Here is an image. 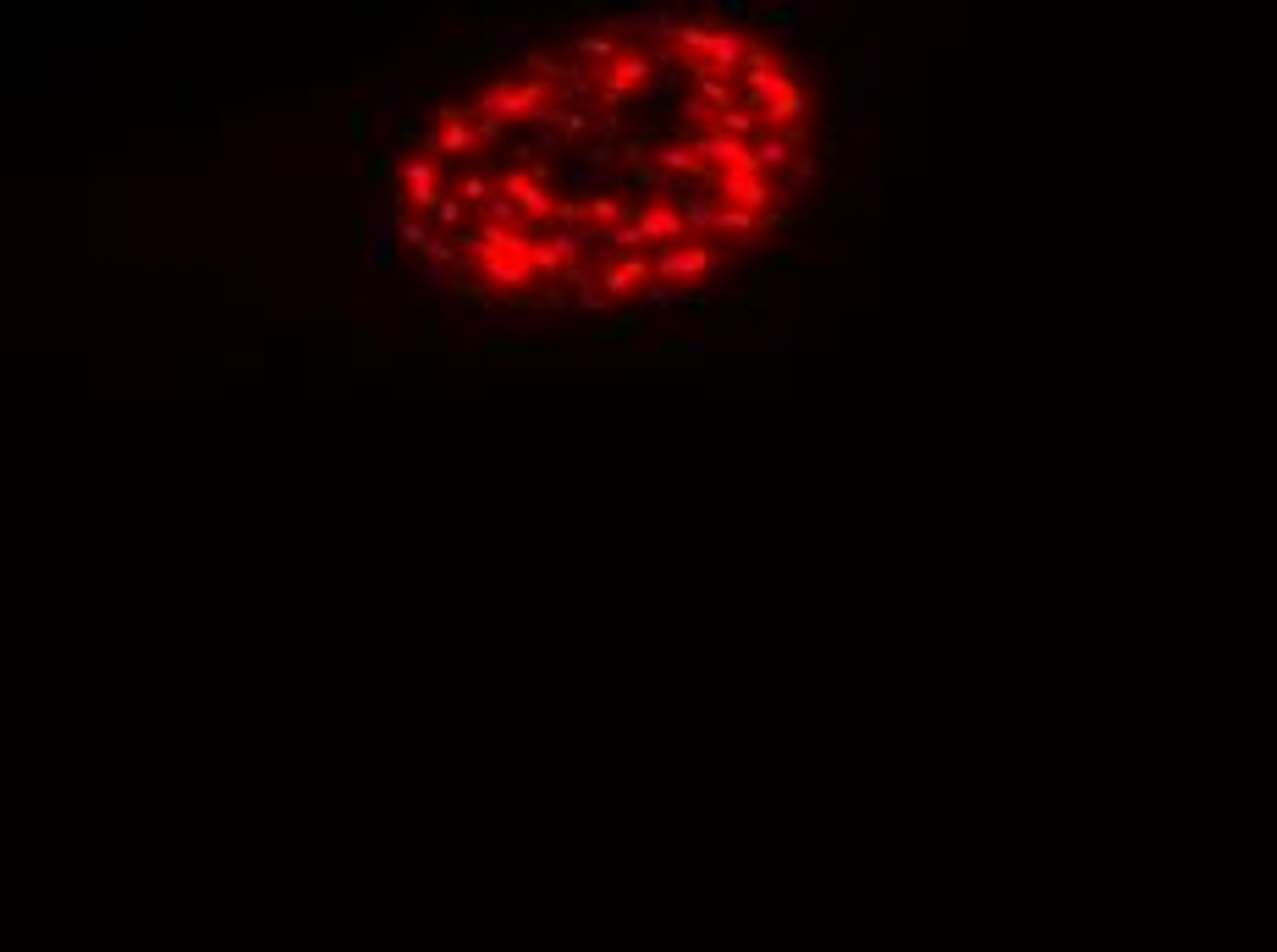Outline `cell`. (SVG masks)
Here are the masks:
<instances>
[{
  "mask_svg": "<svg viewBox=\"0 0 1277 952\" xmlns=\"http://www.w3.org/2000/svg\"><path fill=\"white\" fill-rule=\"evenodd\" d=\"M722 276V253L716 242H683V248H655V281L689 287V281H716Z\"/></svg>",
  "mask_w": 1277,
  "mask_h": 952,
  "instance_id": "cell-1",
  "label": "cell"
},
{
  "mask_svg": "<svg viewBox=\"0 0 1277 952\" xmlns=\"http://www.w3.org/2000/svg\"><path fill=\"white\" fill-rule=\"evenodd\" d=\"M397 193H403V204L408 210H430L435 215V204L446 198V187H441V166H435V154H408L403 166H397Z\"/></svg>",
  "mask_w": 1277,
  "mask_h": 952,
  "instance_id": "cell-2",
  "label": "cell"
},
{
  "mask_svg": "<svg viewBox=\"0 0 1277 952\" xmlns=\"http://www.w3.org/2000/svg\"><path fill=\"white\" fill-rule=\"evenodd\" d=\"M683 143H694V154L716 171V177H722V171H750V177H760L754 143H738V138H727V132H716V127H710V132H689Z\"/></svg>",
  "mask_w": 1277,
  "mask_h": 952,
  "instance_id": "cell-3",
  "label": "cell"
},
{
  "mask_svg": "<svg viewBox=\"0 0 1277 952\" xmlns=\"http://www.w3.org/2000/svg\"><path fill=\"white\" fill-rule=\"evenodd\" d=\"M638 232H644V242H655V248H683V242H694V232H689V221H683V210L672 198L638 204Z\"/></svg>",
  "mask_w": 1277,
  "mask_h": 952,
  "instance_id": "cell-4",
  "label": "cell"
},
{
  "mask_svg": "<svg viewBox=\"0 0 1277 952\" xmlns=\"http://www.w3.org/2000/svg\"><path fill=\"white\" fill-rule=\"evenodd\" d=\"M716 198H722V204H733V210H750V215L777 210V193H771V183H765V177H750V171H722V177H716Z\"/></svg>",
  "mask_w": 1277,
  "mask_h": 952,
  "instance_id": "cell-5",
  "label": "cell"
},
{
  "mask_svg": "<svg viewBox=\"0 0 1277 952\" xmlns=\"http://www.w3.org/2000/svg\"><path fill=\"white\" fill-rule=\"evenodd\" d=\"M496 187H501L507 198H513V204L528 215V221H545V226L556 221V204H562V198H551V187H540L534 177H528V171H507V177H501Z\"/></svg>",
  "mask_w": 1277,
  "mask_h": 952,
  "instance_id": "cell-6",
  "label": "cell"
},
{
  "mask_svg": "<svg viewBox=\"0 0 1277 952\" xmlns=\"http://www.w3.org/2000/svg\"><path fill=\"white\" fill-rule=\"evenodd\" d=\"M805 111H809V99H805V88L793 83L788 94H777L760 111V132H782V138H793V132L805 127Z\"/></svg>",
  "mask_w": 1277,
  "mask_h": 952,
  "instance_id": "cell-7",
  "label": "cell"
},
{
  "mask_svg": "<svg viewBox=\"0 0 1277 952\" xmlns=\"http://www.w3.org/2000/svg\"><path fill=\"white\" fill-rule=\"evenodd\" d=\"M479 276H485V287L496 297H513V292H524V287H528L534 259H513V253H501V259H485V265H479Z\"/></svg>",
  "mask_w": 1277,
  "mask_h": 952,
  "instance_id": "cell-8",
  "label": "cell"
},
{
  "mask_svg": "<svg viewBox=\"0 0 1277 952\" xmlns=\"http://www.w3.org/2000/svg\"><path fill=\"white\" fill-rule=\"evenodd\" d=\"M750 44H754V39H744V33L722 28V33H716V44H710L705 72H716V78H727V83H733L738 72H744V61H750Z\"/></svg>",
  "mask_w": 1277,
  "mask_h": 952,
  "instance_id": "cell-9",
  "label": "cell"
},
{
  "mask_svg": "<svg viewBox=\"0 0 1277 952\" xmlns=\"http://www.w3.org/2000/svg\"><path fill=\"white\" fill-rule=\"evenodd\" d=\"M765 297H771V270H760L754 281H744V287H738L733 303H727V314L716 320V331H733V325H744V320L754 314V308L765 303Z\"/></svg>",
  "mask_w": 1277,
  "mask_h": 952,
  "instance_id": "cell-10",
  "label": "cell"
},
{
  "mask_svg": "<svg viewBox=\"0 0 1277 952\" xmlns=\"http://www.w3.org/2000/svg\"><path fill=\"white\" fill-rule=\"evenodd\" d=\"M424 149H435V154H479L485 143H479V132H473V122H458V127H430L424 132Z\"/></svg>",
  "mask_w": 1277,
  "mask_h": 952,
  "instance_id": "cell-11",
  "label": "cell"
},
{
  "mask_svg": "<svg viewBox=\"0 0 1277 952\" xmlns=\"http://www.w3.org/2000/svg\"><path fill=\"white\" fill-rule=\"evenodd\" d=\"M793 154H799V132H793V138H782V132H760V138H754V160H760V171H782V177H788V171L799 166Z\"/></svg>",
  "mask_w": 1277,
  "mask_h": 952,
  "instance_id": "cell-12",
  "label": "cell"
},
{
  "mask_svg": "<svg viewBox=\"0 0 1277 952\" xmlns=\"http://www.w3.org/2000/svg\"><path fill=\"white\" fill-rule=\"evenodd\" d=\"M623 50H628V44L617 39V33H579V39H573V56H579V61H595L600 72L617 67V61H623Z\"/></svg>",
  "mask_w": 1277,
  "mask_h": 952,
  "instance_id": "cell-13",
  "label": "cell"
},
{
  "mask_svg": "<svg viewBox=\"0 0 1277 952\" xmlns=\"http://www.w3.org/2000/svg\"><path fill=\"white\" fill-rule=\"evenodd\" d=\"M606 72H611V78H623L634 94H638V88H650L655 78H661V67H655L650 50H623V61H617V67H606Z\"/></svg>",
  "mask_w": 1277,
  "mask_h": 952,
  "instance_id": "cell-14",
  "label": "cell"
},
{
  "mask_svg": "<svg viewBox=\"0 0 1277 952\" xmlns=\"http://www.w3.org/2000/svg\"><path fill=\"white\" fill-rule=\"evenodd\" d=\"M716 215H722V198H716V193H689V198H683V221H689L694 242H705L710 232H716Z\"/></svg>",
  "mask_w": 1277,
  "mask_h": 952,
  "instance_id": "cell-15",
  "label": "cell"
},
{
  "mask_svg": "<svg viewBox=\"0 0 1277 952\" xmlns=\"http://www.w3.org/2000/svg\"><path fill=\"white\" fill-rule=\"evenodd\" d=\"M864 105H870V88H860V83H843V88H837V127H832V138H843V132H854V127H860Z\"/></svg>",
  "mask_w": 1277,
  "mask_h": 952,
  "instance_id": "cell-16",
  "label": "cell"
},
{
  "mask_svg": "<svg viewBox=\"0 0 1277 952\" xmlns=\"http://www.w3.org/2000/svg\"><path fill=\"white\" fill-rule=\"evenodd\" d=\"M353 369H359V375H369V369H380V375H397L403 364H397L391 352H380L369 331H353Z\"/></svg>",
  "mask_w": 1277,
  "mask_h": 952,
  "instance_id": "cell-17",
  "label": "cell"
},
{
  "mask_svg": "<svg viewBox=\"0 0 1277 952\" xmlns=\"http://www.w3.org/2000/svg\"><path fill=\"white\" fill-rule=\"evenodd\" d=\"M485 352L490 358H551L556 352V342H518V337H496V331H490L485 337Z\"/></svg>",
  "mask_w": 1277,
  "mask_h": 952,
  "instance_id": "cell-18",
  "label": "cell"
},
{
  "mask_svg": "<svg viewBox=\"0 0 1277 952\" xmlns=\"http://www.w3.org/2000/svg\"><path fill=\"white\" fill-rule=\"evenodd\" d=\"M694 88H699V99H705V105H710V111H716V116L738 111V99H744L733 83H727V78H716V72H699V78H694Z\"/></svg>",
  "mask_w": 1277,
  "mask_h": 952,
  "instance_id": "cell-19",
  "label": "cell"
},
{
  "mask_svg": "<svg viewBox=\"0 0 1277 952\" xmlns=\"http://www.w3.org/2000/svg\"><path fill=\"white\" fill-rule=\"evenodd\" d=\"M644 325V308H628V314H617V320H589L579 331L583 342H617V337H628V331H638Z\"/></svg>",
  "mask_w": 1277,
  "mask_h": 952,
  "instance_id": "cell-20",
  "label": "cell"
},
{
  "mask_svg": "<svg viewBox=\"0 0 1277 952\" xmlns=\"http://www.w3.org/2000/svg\"><path fill=\"white\" fill-rule=\"evenodd\" d=\"M716 232H722V238H733V242H744V238H760V215H750V210H733V204H722V215H716Z\"/></svg>",
  "mask_w": 1277,
  "mask_h": 952,
  "instance_id": "cell-21",
  "label": "cell"
},
{
  "mask_svg": "<svg viewBox=\"0 0 1277 952\" xmlns=\"http://www.w3.org/2000/svg\"><path fill=\"white\" fill-rule=\"evenodd\" d=\"M716 132H727V138H738V143H754V138H760V116L738 105V111L716 116Z\"/></svg>",
  "mask_w": 1277,
  "mask_h": 952,
  "instance_id": "cell-22",
  "label": "cell"
},
{
  "mask_svg": "<svg viewBox=\"0 0 1277 952\" xmlns=\"http://www.w3.org/2000/svg\"><path fill=\"white\" fill-rule=\"evenodd\" d=\"M628 183L644 187V193H678V177H667L655 160H644V166H628Z\"/></svg>",
  "mask_w": 1277,
  "mask_h": 952,
  "instance_id": "cell-23",
  "label": "cell"
},
{
  "mask_svg": "<svg viewBox=\"0 0 1277 952\" xmlns=\"http://www.w3.org/2000/svg\"><path fill=\"white\" fill-rule=\"evenodd\" d=\"M600 292H606V297H634V292H638L634 270H628L623 259H611V265L600 270Z\"/></svg>",
  "mask_w": 1277,
  "mask_h": 952,
  "instance_id": "cell-24",
  "label": "cell"
},
{
  "mask_svg": "<svg viewBox=\"0 0 1277 952\" xmlns=\"http://www.w3.org/2000/svg\"><path fill=\"white\" fill-rule=\"evenodd\" d=\"M391 215H397V242H408V248L424 253V242L435 238L430 226H424V215H414V210H391Z\"/></svg>",
  "mask_w": 1277,
  "mask_h": 952,
  "instance_id": "cell-25",
  "label": "cell"
},
{
  "mask_svg": "<svg viewBox=\"0 0 1277 952\" xmlns=\"http://www.w3.org/2000/svg\"><path fill=\"white\" fill-rule=\"evenodd\" d=\"M528 44V23H513V28H501V23H490L485 28V50L496 56V50H524Z\"/></svg>",
  "mask_w": 1277,
  "mask_h": 952,
  "instance_id": "cell-26",
  "label": "cell"
},
{
  "mask_svg": "<svg viewBox=\"0 0 1277 952\" xmlns=\"http://www.w3.org/2000/svg\"><path fill=\"white\" fill-rule=\"evenodd\" d=\"M452 193H458L463 204H479V210H485L490 198H496V187H490L485 171H469V177H458V187H452Z\"/></svg>",
  "mask_w": 1277,
  "mask_h": 952,
  "instance_id": "cell-27",
  "label": "cell"
},
{
  "mask_svg": "<svg viewBox=\"0 0 1277 952\" xmlns=\"http://www.w3.org/2000/svg\"><path fill=\"white\" fill-rule=\"evenodd\" d=\"M485 221H490V226H507V232H518V221H524V210H518L513 198H507V193H501V187H496V198H490V204H485Z\"/></svg>",
  "mask_w": 1277,
  "mask_h": 952,
  "instance_id": "cell-28",
  "label": "cell"
},
{
  "mask_svg": "<svg viewBox=\"0 0 1277 952\" xmlns=\"http://www.w3.org/2000/svg\"><path fill=\"white\" fill-rule=\"evenodd\" d=\"M226 303H259L253 270H226Z\"/></svg>",
  "mask_w": 1277,
  "mask_h": 952,
  "instance_id": "cell-29",
  "label": "cell"
},
{
  "mask_svg": "<svg viewBox=\"0 0 1277 952\" xmlns=\"http://www.w3.org/2000/svg\"><path fill=\"white\" fill-rule=\"evenodd\" d=\"M678 83H683V72H661V78L650 83V94H644V99L655 105V116H667V111H672V94H678Z\"/></svg>",
  "mask_w": 1277,
  "mask_h": 952,
  "instance_id": "cell-30",
  "label": "cell"
},
{
  "mask_svg": "<svg viewBox=\"0 0 1277 952\" xmlns=\"http://www.w3.org/2000/svg\"><path fill=\"white\" fill-rule=\"evenodd\" d=\"M562 183H568V187H579V198H595V187H600V171H595V166H583V160H579V166H568V171H562Z\"/></svg>",
  "mask_w": 1277,
  "mask_h": 952,
  "instance_id": "cell-31",
  "label": "cell"
},
{
  "mask_svg": "<svg viewBox=\"0 0 1277 952\" xmlns=\"http://www.w3.org/2000/svg\"><path fill=\"white\" fill-rule=\"evenodd\" d=\"M463 210H469V204H463L458 193H446L441 204H435V226H446V232L458 238V232H463Z\"/></svg>",
  "mask_w": 1277,
  "mask_h": 952,
  "instance_id": "cell-32",
  "label": "cell"
},
{
  "mask_svg": "<svg viewBox=\"0 0 1277 952\" xmlns=\"http://www.w3.org/2000/svg\"><path fill=\"white\" fill-rule=\"evenodd\" d=\"M628 99H634V88H628L623 78H611V72H600V105H611V111H623Z\"/></svg>",
  "mask_w": 1277,
  "mask_h": 952,
  "instance_id": "cell-33",
  "label": "cell"
},
{
  "mask_svg": "<svg viewBox=\"0 0 1277 952\" xmlns=\"http://www.w3.org/2000/svg\"><path fill=\"white\" fill-rule=\"evenodd\" d=\"M589 111H562V122H556V132H562V143H579L583 132H589Z\"/></svg>",
  "mask_w": 1277,
  "mask_h": 952,
  "instance_id": "cell-34",
  "label": "cell"
},
{
  "mask_svg": "<svg viewBox=\"0 0 1277 952\" xmlns=\"http://www.w3.org/2000/svg\"><path fill=\"white\" fill-rule=\"evenodd\" d=\"M799 226V215L793 210H765L760 215V238H777V232H793Z\"/></svg>",
  "mask_w": 1277,
  "mask_h": 952,
  "instance_id": "cell-35",
  "label": "cell"
},
{
  "mask_svg": "<svg viewBox=\"0 0 1277 952\" xmlns=\"http://www.w3.org/2000/svg\"><path fill=\"white\" fill-rule=\"evenodd\" d=\"M485 56H490L485 44H452L441 61H446V67H473V61H485Z\"/></svg>",
  "mask_w": 1277,
  "mask_h": 952,
  "instance_id": "cell-36",
  "label": "cell"
},
{
  "mask_svg": "<svg viewBox=\"0 0 1277 952\" xmlns=\"http://www.w3.org/2000/svg\"><path fill=\"white\" fill-rule=\"evenodd\" d=\"M617 154H623V143H589V149L579 154L583 166H595V171H606L611 160H617Z\"/></svg>",
  "mask_w": 1277,
  "mask_h": 952,
  "instance_id": "cell-37",
  "label": "cell"
},
{
  "mask_svg": "<svg viewBox=\"0 0 1277 952\" xmlns=\"http://www.w3.org/2000/svg\"><path fill=\"white\" fill-rule=\"evenodd\" d=\"M473 132H479L485 149H496V143L507 138V122H496V116H473Z\"/></svg>",
  "mask_w": 1277,
  "mask_h": 952,
  "instance_id": "cell-38",
  "label": "cell"
},
{
  "mask_svg": "<svg viewBox=\"0 0 1277 952\" xmlns=\"http://www.w3.org/2000/svg\"><path fill=\"white\" fill-rule=\"evenodd\" d=\"M644 303H650V308H672V303H683V292H678V287H667V281H650V287H644Z\"/></svg>",
  "mask_w": 1277,
  "mask_h": 952,
  "instance_id": "cell-39",
  "label": "cell"
},
{
  "mask_svg": "<svg viewBox=\"0 0 1277 952\" xmlns=\"http://www.w3.org/2000/svg\"><path fill=\"white\" fill-rule=\"evenodd\" d=\"M221 369H237V375H259V369H264V358H259V352H226V358H221Z\"/></svg>",
  "mask_w": 1277,
  "mask_h": 952,
  "instance_id": "cell-40",
  "label": "cell"
},
{
  "mask_svg": "<svg viewBox=\"0 0 1277 952\" xmlns=\"http://www.w3.org/2000/svg\"><path fill=\"white\" fill-rule=\"evenodd\" d=\"M348 138L353 143L369 138V105H348Z\"/></svg>",
  "mask_w": 1277,
  "mask_h": 952,
  "instance_id": "cell-41",
  "label": "cell"
},
{
  "mask_svg": "<svg viewBox=\"0 0 1277 952\" xmlns=\"http://www.w3.org/2000/svg\"><path fill=\"white\" fill-rule=\"evenodd\" d=\"M573 308H579V314H595V320H600V308H606V292L583 287V292H573Z\"/></svg>",
  "mask_w": 1277,
  "mask_h": 952,
  "instance_id": "cell-42",
  "label": "cell"
},
{
  "mask_svg": "<svg viewBox=\"0 0 1277 952\" xmlns=\"http://www.w3.org/2000/svg\"><path fill=\"white\" fill-rule=\"evenodd\" d=\"M617 132H623L617 111H600V116H595V143H617Z\"/></svg>",
  "mask_w": 1277,
  "mask_h": 952,
  "instance_id": "cell-43",
  "label": "cell"
},
{
  "mask_svg": "<svg viewBox=\"0 0 1277 952\" xmlns=\"http://www.w3.org/2000/svg\"><path fill=\"white\" fill-rule=\"evenodd\" d=\"M403 392H435V375H430V364L418 369V375H403Z\"/></svg>",
  "mask_w": 1277,
  "mask_h": 952,
  "instance_id": "cell-44",
  "label": "cell"
},
{
  "mask_svg": "<svg viewBox=\"0 0 1277 952\" xmlns=\"http://www.w3.org/2000/svg\"><path fill=\"white\" fill-rule=\"evenodd\" d=\"M418 276H424V287L435 292V287H446V281H452V270H446V265H418Z\"/></svg>",
  "mask_w": 1277,
  "mask_h": 952,
  "instance_id": "cell-45",
  "label": "cell"
},
{
  "mask_svg": "<svg viewBox=\"0 0 1277 952\" xmlns=\"http://www.w3.org/2000/svg\"><path fill=\"white\" fill-rule=\"evenodd\" d=\"M562 281H568L573 292H583V287H595V281H589V270H583V265H568V270H562Z\"/></svg>",
  "mask_w": 1277,
  "mask_h": 952,
  "instance_id": "cell-46",
  "label": "cell"
},
{
  "mask_svg": "<svg viewBox=\"0 0 1277 952\" xmlns=\"http://www.w3.org/2000/svg\"><path fill=\"white\" fill-rule=\"evenodd\" d=\"M793 177H805V183H815V177H820V160H815V154H799V166H793Z\"/></svg>",
  "mask_w": 1277,
  "mask_h": 952,
  "instance_id": "cell-47",
  "label": "cell"
},
{
  "mask_svg": "<svg viewBox=\"0 0 1277 952\" xmlns=\"http://www.w3.org/2000/svg\"><path fill=\"white\" fill-rule=\"evenodd\" d=\"M418 331H424V352H441V325H435V320H424V325H418Z\"/></svg>",
  "mask_w": 1277,
  "mask_h": 952,
  "instance_id": "cell-48",
  "label": "cell"
}]
</instances>
